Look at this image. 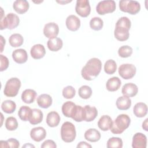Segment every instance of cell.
<instances>
[{
    "mask_svg": "<svg viewBox=\"0 0 148 148\" xmlns=\"http://www.w3.org/2000/svg\"><path fill=\"white\" fill-rule=\"evenodd\" d=\"M102 69V62L97 58L90 59L82 69L81 74L86 80H92L99 74Z\"/></svg>",
    "mask_w": 148,
    "mask_h": 148,
    "instance_id": "6da1fadb",
    "label": "cell"
},
{
    "mask_svg": "<svg viewBox=\"0 0 148 148\" xmlns=\"http://www.w3.org/2000/svg\"><path fill=\"white\" fill-rule=\"evenodd\" d=\"M130 123L131 119L130 117L127 114H121L113 122L110 130L113 134H120L128 128Z\"/></svg>",
    "mask_w": 148,
    "mask_h": 148,
    "instance_id": "7a4b0ae2",
    "label": "cell"
},
{
    "mask_svg": "<svg viewBox=\"0 0 148 148\" xmlns=\"http://www.w3.org/2000/svg\"><path fill=\"white\" fill-rule=\"evenodd\" d=\"M76 135L75 125L71 122L64 123L61 128V136L63 141L66 143L73 142Z\"/></svg>",
    "mask_w": 148,
    "mask_h": 148,
    "instance_id": "3957f363",
    "label": "cell"
},
{
    "mask_svg": "<svg viewBox=\"0 0 148 148\" xmlns=\"http://www.w3.org/2000/svg\"><path fill=\"white\" fill-rule=\"evenodd\" d=\"M21 87V82L17 77H12L6 83L3 93L5 95L9 97L16 96Z\"/></svg>",
    "mask_w": 148,
    "mask_h": 148,
    "instance_id": "277c9868",
    "label": "cell"
},
{
    "mask_svg": "<svg viewBox=\"0 0 148 148\" xmlns=\"http://www.w3.org/2000/svg\"><path fill=\"white\" fill-rule=\"evenodd\" d=\"M20 23V18L17 15L14 13H8L5 17L1 18V30L3 29H13L16 28Z\"/></svg>",
    "mask_w": 148,
    "mask_h": 148,
    "instance_id": "5b68a950",
    "label": "cell"
},
{
    "mask_svg": "<svg viewBox=\"0 0 148 148\" xmlns=\"http://www.w3.org/2000/svg\"><path fill=\"white\" fill-rule=\"evenodd\" d=\"M120 10L131 14H136L140 10V3L136 1L122 0L119 2Z\"/></svg>",
    "mask_w": 148,
    "mask_h": 148,
    "instance_id": "8992f818",
    "label": "cell"
},
{
    "mask_svg": "<svg viewBox=\"0 0 148 148\" xmlns=\"http://www.w3.org/2000/svg\"><path fill=\"white\" fill-rule=\"evenodd\" d=\"M116 2L113 0L102 1L96 6V11L100 15L112 13L116 10Z\"/></svg>",
    "mask_w": 148,
    "mask_h": 148,
    "instance_id": "52a82bcc",
    "label": "cell"
},
{
    "mask_svg": "<svg viewBox=\"0 0 148 148\" xmlns=\"http://www.w3.org/2000/svg\"><path fill=\"white\" fill-rule=\"evenodd\" d=\"M119 74L124 79H132L136 73V68L131 64H123L121 65L118 69Z\"/></svg>",
    "mask_w": 148,
    "mask_h": 148,
    "instance_id": "ba28073f",
    "label": "cell"
},
{
    "mask_svg": "<svg viewBox=\"0 0 148 148\" xmlns=\"http://www.w3.org/2000/svg\"><path fill=\"white\" fill-rule=\"evenodd\" d=\"M76 12L81 17H87L91 12V7L88 0H77L76 1Z\"/></svg>",
    "mask_w": 148,
    "mask_h": 148,
    "instance_id": "9c48e42d",
    "label": "cell"
},
{
    "mask_svg": "<svg viewBox=\"0 0 148 148\" xmlns=\"http://www.w3.org/2000/svg\"><path fill=\"white\" fill-rule=\"evenodd\" d=\"M59 32L58 25L53 22L45 24L43 28V34L46 38L49 39L57 37Z\"/></svg>",
    "mask_w": 148,
    "mask_h": 148,
    "instance_id": "30bf717a",
    "label": "cell"
},
{
    "mask_svg": "<svg viewBox=\"0 0 148 148\" xmlns=\"http://www.w3.org/2000/svg\"><path fill=\"white\" fill-rule=\"evenodd\" d=\"M147 146V138L145 135L137 132L133 136L132 147L133 148H146Z\"/></svg>",
    "mask_w": 148,
    "mask_h": 148,
    "instance_id": "8fae6325",
    "label": "cell"
},
{
    "mask_svg": "<svg viewBox=\"0 0 148 148\" xmlns=\"http://www.w3.org/2000/svg\"><path fill=\"white\" fill-rule=\"evenodd\" d=\"M98 115L96 108L90 105H86L83 108V121L90 122L93 121Z\"/></svg>",
    "mask_w": 148,
    "mask_h": 148,
    "instance_id": "7c38bea8",
    "label": "cell"
},
{
    "mask_svg": "<svg viewBox=\"0 0 148 148\" xmlns=\"http://www.w3.org/2000/svg\"><path fill=\"white\" fill-rule=\"evenodd\" d=\"M62 112L67 117L73 118L77 109V105L72 101H66L62 106Z\"/></svg>",
    "mask_w": 148,
    "mask_h": 148,
    "instance_id": "4fadbf2b",
    "label": "cell"
},
{
    "mask_svg": "<svg viewBox=\"0 0 148 148\" xmlns=\"http://www.w3.org/2000/svg\"><path fill=\"white\" fill-rule=\"evenodd\" d=\"M65 24L69 30L71 31H76L80 28V21L76 16L72 14L67 17Z\"/></svg>",
    "mask_w": 148,
    "mask_h": 148,
    "instance_id": "5bb4252c",
    "label": "cell"
},
{
    "mask_svg": "<svg viewBox=\"0 0 148 148\" xmlns=\"http://www.w3.org/2000/svg\"><path fill=\"white\" fill-rule=\"evenodd\" d=\"M46 136L45 129L42 127H38L32 128L30 132L31 138L35 142H40Z\"/></svg>",
    "mask_w": 148,
    "mask_h": 148,
    "instance_id": "9a60e30c",
    "label": "cell"
},
{
    "mask_svg": "<svg viewBox=\"0 0 148 148\" xmlns=\"http://www.w3.org/2000/svg\"><path fill=\"white\" fill-rule=\"evenodd\" d=\"M129 30V29L124 27L116 26L114 31V37L119 41L127 40L130 36Z\"/></svg>",
    "mask_w": 148,
    "mask_h": 148,
    "instance_id": "2e32d148",
    "label": "cell"
},
{
    "mask_svg": "<svg viewBox=\"0 0 148 148\" xmlns=\"http://www.w3.org/2000/svg\"><path fill=\"white\" fill-rule=\"evenodd\" d=\"M12 58L18 64H23L27 61L28 54L25 50L23 49H18L13 51Z\"/></svg>",
    "mask_w": 148,
    "mask_h": 148,
    "instance_id": "e0dca14e",
    "label": "cell"
},
{
    "mask_svg": "<svg viewBox=\"0 0 148 148\" xmlns=\"http://www.w3.org/2000/svg\"><path fill=\"white\" fill-rule=\"evenodd\" d=\"M30 53L33 58L39 60L45 56L46 54V50L43 45L41 44H36L31 47Z\"/></svg>",
    "mask_w": 148,
    "mask_h": 148,
    "instance_id": "ac0fdd59",
    "label": "cell"
},
{
    "mask_svg": "<svg viewBox=\"0 0 148 148\" xmlns=\"http://www.w3.org/2000/svg\"><path fill=\"white\" fill-rule=\"evenodd\" d=\"M138 92V88L136 84L132 83L125 84L121 89V92L123 95L128 97H132L135 96Z\"/></svg>",
    "mask_w": 148,
    "mask_h": 148,
    "instance_id": "d6986e66",
    "label": "cell"
},
{
    "mask_svg": "<svg viewBox=\"0 0 148 148\" xmlns=\"http://www.w3.org/2000/svg\"><path fill=\"white\" fill-rule=\"evenodd\" d=\"M29 7V3L25 0H17L14 2L13 5L14 10L18 14L25 13L28 11Z\"/></svg>",
    "mask_w": 148,
    "mask_h": 148,
    "instance_id": "ffe728a7",
    "label": "cell"
},
{
    "mask_svg": "<svg viewBox=\"0 0 148 148\" xmlns=\"http://www.w3.org/2000/svg\"><path fill=\"white\" fill-rule=\"evenodd\" d=\"M36 102L39 107L43 109H46L51 105L53 100L50 95L43 94L38 97Z\"/></svg>",
    "mask_w": 148,
    "mask_h": 148,
    "instance_id": "44dd1931",
    "label": "cell"
},
{
    "mask_svg": "<svg viewBox=\"0 0 148 148\" xmlns=\"http://www.w3.org/2000/svg\"><path fill=\"white\" fill-rule=\"evenodd\" d=\"M112 123L113 121L109 116L103 115L99 119L98 122V126L102 131H106L110 130Z\"/></svg>",
    "mask_w": 148,
    "mask_h": 148,
    "instance_id": "7402d4cb",
    "label": "cell"
},
{
    "mask_svg": "<svg viewBox=\"0 0 148 148\" xmlns=\"http://www.w3.org/2000/svg\"><path fill=\"white\" fill-rule=\"evenodd\" d=\"M131 105V100L130 97L123 95L119 97L116 101V106L121 110L128 109Z\"/></svg>",
    "mask_w": 148,
    "mask_h": 148,
    "instance_id": "603a6c76",
    "label": "cell"
},
{
    "mask_svg": "<svg viewBox=\"0 0 148 148\" xmlns=\"http://www.w3.org/2000/svg\"><path fill=\"white\" fill-rule=\"evenodd\" d=\"M60 121V116L59 114L55 112L52 111L49 112L46 117V123L50 127H57Z\"/></svg>",
    "mask_w": 148,
    "mask_h": 148,
    "instance_id": "cb8c5ba5",
    "label": "cell"
},
{
    "mask_svg": "<svg viewBox=\"0 0 148 148\" xmlns=\"http://www.w3.org/2000/svg\"><path fill=\"white\" fill-rule=\"evenodd\" d=\"M121 82L118 77H113L108 80L106 83V89L109 91H116L119 89Z\"/></svg>",
    "mask_w": 148,
    "mask_h": 148,
    "instance_id": "d4e9b609",
    "label": "cell"
},
{
    "mask_svg": "<svg viewBox=\"0 0 148 148\" xmlns=\"http://www.w3.org/2000/svg\"><path fill=\"white\" fill-rule=\"evenodd\" d=\"M133 112L137 117H143L147 113V105L143 102H138L135 105L133 108Z\"/></svg>",
    "mask_w": 148,
    "mask_h": 148,
    "instance_id": "484cf974",
    "label": "cell"
},
{
    "mask_svg": "<svg viewBox=\"0 0 148 148\" xmlns=\"http://www.w3.org/2000/svg\"><path fill=\"white\" fill-rule=\"evenodd\" d=\"M43 117V112L40 109H33L31 110V113L29 119V121L32 125L38 124L42 122Z\"/></svg>",
    "mask_w": 148,
    "mask_h": 148,
    "instance_id": "4316f807",
    "label": "cell"
},
{
    "mask_svg": "<svg viewBox=\"0 0 148 148\" xmlns=\"http://www.w3.org/2000/svg\"><path fill=\"white\" fill-rule=\"evenodd\" d=\"M49 49L52 51H57L60 50L63 45V42L61 39L56 37L49 39L47 43Z\"/></svg>",
    "mask_w": 148,
    "mask_h": 148,
    "instance_id": "83f0119b",
    "label": "cell"
},
{
    "mask_svg": "<svg viewBox=\"0 0 148 148\" xmlns=\"http://www.w3.org/2000/svg\"><path fill=\"white\" fill-rule=\"evenodd\" d=\"M84 138L89 142H95L100 139L101 134L95 128H90L85 132Z\"/></svg>",
    "mask_w": 148,
    "mask_h": 148,
    "instance_id": "f1b7e54d",
    "label": "cell"
},
{
    "mask_svg": "<svg viewBox=\"0 0 148 148\" xmlns=\"http://www.w3.org/2000/svg\"><path fill=\"white\" fill-rule=\"evenodd\" d=\"M36 92L32 89H26L21 94V99L25 103H31L35 101Z\"/></svg>",
    "mask_w": 148,
    "mask_h": 148,
    "instance_id": "f546056e",
    "label": "cell"
},
{
    "mask_svg": "<svg viewBox=\"0 0 148 148\" xmlns=\"http://www.w3.org/2000/svg\"><path fill=\"white\" fill-rule=\"evenodd\" d=\"M24 42V39L22 35L20 34H12L9 39V42L11 46L17 47L21 46Z\"/></svg>",
    "mask_w": 148,
    "mask_h": 148,
    "instance_id": "4dcf8cb0",
    "label": "cell"
},
{
    "mask_svg": "<svg viewBox=\"0 0 148 148\" xmlns=\"http://www.w3.org/2000/svg\"><path fill=\"white\" fill-rule=\"evenodd\" d=\"M2 110L6 113H12L16 109V104L12 100H5L1 104Z\"/></svg>",
    "mask_w": 148,
    "mask_h": 148,
    "instance_id": "1f68e13d",
    "label": "cell"
},
{
    "mask_svg": "<svg viewBox=\"0 0 148 148\" xmlns=\"http://www.w3.org/2000/svg\"><path fill=\"white\" fill-rule=\"evenodd\" d=\"M32 109L27 106H21L18 112V115L20 119L24 121H29Z\"/></svg>",
    "mask_w": 148,
    "mask_h": 148,
    "instance_id": "d6a6232c",
    "label": "cell"
},
{
    "mask_svg": "<svg viewBox=\"0 0 148 148\" xmlns=\"http://www.w3.org/2000/svg\"><path fill=\"white\" fill-rule=\"evenodd\" d=\"M117 69V64L113 60H108L104 65V71L108 75L113 74Z\"/></svg>",
    "mask_w": 148,
    "mask_h": 148,
    "instance_id": "836d02e7",
    "label": "cell"
},
{
    "mask_svg": "<svg viewBox=\"0 0 148 148\" xmlns=\"http://www.w3.org/2000/svg\"><path fill=\"white\" fill-rule=\"evenodd\" d=\"M123 143V140L119 137H112L107 141L108 148H121Z\"/></svg>",
    "mask_w": 148,
    "mask_h": 148,
    "instance_id": "e575fe53",
    "label": "cell"
},
{
    "mask_svg": "<svg viewBox=\"0 0 148 148\" xmlns=\"http://www.w3.org/2000/svg\"><path fill=\"white\" fill-rule=\"evenodd\" d=\"M79 95L83 99H88L92 95V90L90 87L84 85L81 86L78 91Z\"/></svg>",
    "mask_w": 148,
    "mask_h": 148,
    "instance_id": "d590c367",
    "label": "cell"
},
{
    "mask_svg": "<svg viewBox=\"0 0 148 148\" xmlns=\"http://www.w3.org/2000/svg\"><path fill=\"white\" fill-rule=\"evenodd\" d=\"M103 25V20L98 17H95L92 18L90 21V28L95 31L101 30L102 28Z\"/></svg>",
    "mask_w": 148,
    "mask_h": 148,
    "instance_id": "8d00e7d4",
    "label": "cell"
},
{
    "mask_svg": "<svg viewBox=\"0 0 148 148\" xmlns=\"http://www.w3.org/2000/svg\"><path fill=\"white\" fill-rule=\"evenodd\" d=\"M132 48L128 45L121 46L118 50V54L120 57L122 58H127L131 56L132 54Z\"/></svg>",
    "mask_w": 148,
    "mask_h": 148,
    "instance_id": "74e56055",
    "label": "cell"
},
{
    "mask_svg": "<svg viewBox=\"0 0 148 148\" xmlns=\"http://www.w3.org/2000/svg\"><path fill=\"white\" fill-rule=\"evenodd\" d=\"M5 127L9 131H14L18 127L17 119L14 117H9L5 121Z\"/></svg>",
    "mask_w": 148,
    "mask_h": 148,
    "instance_id": "f35d334b",
    "label": "cell"
},
{
    "mask_svg": "<svg viewBox=\"0 0 148 148\" xmlns=\"http://www.w3.org/2000/svg\"><path fill=\"white\" fill-rule=\"evenodd\" d=\"M76 94L75 89L71 86H68L63 88L62 95L66 99H72Z\"/></svg>",
    "mask_w": 148,
    "mask_h": 148,
    "instance_id": "ab89813d",
    "label": "cell"
},
{
    "mask_svg": "<svg viewBox=\"0 0 148 148\" xmlns=\"http://www.w3.org/2000/svg\"><path fill=\"white\" fill-rule=\"evenodd\" d=\"M116 26H121L130 29L131 26V22L127 17H121L116 22Z\"/></svg>",
    "mask_w": 148,
    "mask_h": 148,
    "instance_id": "60d3db41",
    "label": "cell"
},
{
    "mask_svg": "<svg viewBox=\"0 0 148 148\" xmlns=\"http://www.w3.org/2000/svg\"><path fill=\"white\" fill-rule=\"evenodd\" d=\"M72 119L77 122L83 121V108L80 105H77V109Z\"/></svg>",
    "mask_w": 148,
    "mask_h": 148,
    "instance_id": "b9f144b4",
    "label": "cell"
},
{
    "mask_svg": "<svg viewBox=\"0 0 148 148\" xmlns=\"http://www.w3.org/2000/svg\"><path fill=\"white\" fill-rule=\"evenodd\" d=\"M0 61H1L0 71L1 72H2L6 70L8 68L9 65V62L8 58L2 54L0 55Z\"/></svg>",
    "mask_w": 148,
    "mask_h": 148,
    "instance_id": "7bdbcfd3",
    "label": "cell"
},
{
    "mask_svg": "<svg viewBox=\"0 0 148 148\" xmlns=\"http://www.w3.org/2000/svg\"><path fill=\"white\" fill-rule=\"evenodd\" d=\"M8 147H12V148H17L20 146L19 142L14 138H10L6 140Z\"/></svg>",
    "mask_w": 148,
    "mask_h": 148,
    "instance_id": "ee69618b",
    "label": "cell"
},
{
    "mask_svg": "<svg viewBox=\"0 0 148 148\" xmlns=\"http://www.w3.org/2000/svg\"><path fill=\"white\" fill-rule=\"evenodd\" d=\"M41 148H56L57 147V145L56 143L52 140H46L41 145Z\"/></svg>",
    "mask_w": 148,
    "mask_h": 148,
    "instance_id": "f6af8a7d",
    "label": "cell"
},
{
    "mask_svg": "<svg viewBox=\"0 0 148 148\" xmlns=\"http://www.w3.org/2000/svg\"><path fill=\"white\" fill-rule=\"evenodd\" d=\"M77 147H87V148L89 147V148H91L92 146H91V145L87 143L86 142L82 141V142H80L78 143V145H77Z\"/></svg>",
    "mask_w": 148,
    "mask_h": 148,
    "instance_id": "bcb514c9",
    "label": "cell"
},
{
    "mask_svg": "<svg viewBox=\"0 0 148 148\" xmlns=\"http://www.w3.org/2000/svg\"><path fill=\"white\" fill-rule=\"evenodd\" d=\"M147 121H148V119H146L142 123V128L146 131H148V125H147Z\"/></svg>",
    "mask_w": 148,
    "mask_h": 148,
    "instance_id": "7dc6e473",
    "label": "cell"
},
{
    "mask_svg": "<svg viewBox=\"0 0 148 148\" xmlns=\"http://www.w3.org/2000/svg\"><path fill=\"white\" fill-rule=\"evenodd\" d=\"M1 53H2L3 51V46L5 45V39L3 38V37L1 35Z\"/></svg>",
    "mask_w": 148,
    "mask_h": 148,
    "instance_id": "c3c4849f",
    "label": "cell"
},
{
    "mask_svg": "<svg viewBox=\"0 0 148 148\" xmlns=\"http://www.w3.org/2000/svg\"><path fill=\"white\" fill-rule=\"evenodd\" d=\"M0 147H8V145L6 140H1L0 142Z\"/></svg>",
    "mask_w": 148,
    "mask_h": 148,
    "instance_id": "681fc988",
    "label": "cell"
},
{
    "mask_svg": "<svg viewBox=\"0 0 148 148\" xmlns=\"http://www.w3.org/2000/svg\"><path fill=\"white\" fill-rule=\"evenodd\" d=\"M22 147L23 148V147H35V146H34L33 145H31V143H27V144H25V145H24V146H22Z\"/></svg>",
    "mask_w": 148,
    "mask_h": 148,
    "instance_id": "f907efd6",
    "label": "cell"
}]
</instances>
